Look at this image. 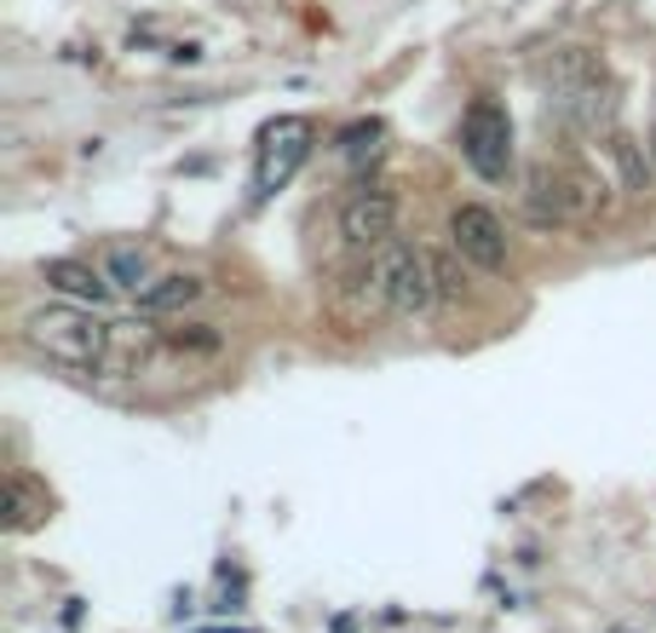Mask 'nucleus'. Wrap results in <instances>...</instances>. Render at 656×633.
Segmentation results:
<instances>
[{"label": "nucleus", "mask_w": 656, "mask_h": 633, "mask_svg": "<svg viewBox=\"0 0 656 633\" xmlns=\"http://www.w3.org/2000/svg\"><path fill=\"white\" fill-rule=\"evenodd\" d=\"M24 341L53 357V364H70V369H104V352H110V323H99L93 311L81 306H35L24 316Z\"/></svg>", "instance_id": "obj_2"}, {"label": "nucleus", "mask_w": 656, "mask_h": 633, "mask_svg": "<svg viewBox=\"0 0 656 633\" xmlns=\"http://www.w3.org/2000/svg\"><path fill=\"white\" fill-rule=\"evenodd\" d=\"M599 150L610 156V168H617V185L628 196H656V156L645 139H633L628 127H605Z\"/></svg>", "instance_id": "obj_8"}, {"label": "nucleus", "mask_w": 656, "mask_h": 633, "mask_svg": "<svg viewBox=\"0 0 656 633\" xmlns=\"http://www.w3.org/2000/svg\"><path fill=\"white\" fill-rule=\"evenodd\" d=\"M536 87L548 93V110H576L582 99L610 93V64L599 47H553L536 64Z\"/></svg>", "instance_id": "obj_3"}, {"label": "nucleus", "mask_w": 656, "mask_h": 633, "mask_svg": "<svg viewBox=\"0 0 656 633\" xmlns=\"http://www.w3.org/2000/svg\"><path fill=\"white\" fill-rule=\"evenodd\" d=\"M610 185L582 168V162H564V156H541V162L525 173V214L530 225H548V231H587L610 214Z\"/></svg>", "instance_id": "obj_1"}, {"label": "nucleus", "mask_w": 656, "mask_h": 633, "mask_svg": "<svg viewBox=\"0 0 656 633\" xmlns=\"http://www.w3.org/2000/svg\"><path fill=\"white\" fill-rule=\"evenodd\" d=\"M306 150H311V122H300V116L271 122V127L260 133V191L288 185L294 168L306 162Z\"/></svg>", "instance_id": "obj_7"}, {"label": "nucleus", "mask_w": 656, "mask_h": 633, "mask_svg": "<svg viewBox=\"0 0 656 633\" xmlns=\"http://www.w3.org/2000/svg\"><path fill=\"white\" fill-rule=\"evenodd\" d=\"M341 237L352 248H380V242H392L398 237V196L392 191H380V185H364V191H352L341 202Z\"/></svg>", "instance_id": "obj_5"}, {"label": "nucleus", "mask_w": 656, "mask_h": 633, "mask_svg": "<svg viewBox=\"0 0 656 633\" xmlns=\"http://www.w3.org/2000/svg\"><path fill=\"white\" fill-rule=\"evenodd\" d=\"M41 283L53 294H64V300H81V306H104L110 294H116V283L104 277V265H87V260H47L41 265Z\"/></svg>", "instance_id": "obj_9"}, {"label": "nucleus", "mask_w": 656, "mask_h": 633, "mask_svg": "<svg viewBox=\"0 0 656 633\" xmlns=\"http://www.w3.org/2000/svg\"><path fill=\"white\" fill-rule=\"evenodd\" d=\"M202 294H208V283L196 277V271H173V277H156L145 294H139V311L145 316H168V311H191Z\"/></svg>", "instance_id": "obj_12"}, {"label": "nucleus", "mask_w": 656, "mask_h": 633, "mask_svg": "<svg viewBox=\"0 0 656 633\" xmlns=\"http://www.w3.org/2000/svg\"><path fill=\"white\" fill-rule=\"evenodd\" d=\"M104 277L116 283V288H133V294H145L150 283H156V254L145 242H110L104 248Z\"/></svg>", "instance_id": "obj_11"}, {"label": "nucleus", "mask_w": 656, "mask_h": 633, "mask_svg": "<svg viewBox=\"0 0 656 633\" xmlns=\"http://www.w3.org/2000/svg\"><path fill=\"white\" fill-rule=\"evenodd\" d=\"M449 237H456V254L472 260L479 271H502L507 265V225L490 208H479V202H461V208L449 214Z\"/></svg>", "instance_id": "obj_6"}, {"label": "nucleus", "mask_w": 656, "mask_h": 633, "mask_svg": "<svg viewBox=\"0 0 656 633\" xmlns=\"http://www.w3.org/2000/svg\"><path fill=\"white\" fill-rule=\"evenodd\" d=\"M375 139H380V122H357V127L341 133V150L346 156H364V150H375Z\"/></svg>", "instance_id": "obj_13"}, {"label": "nucleus", "mask_w": 656, "mask_h": 633, "mask_svg": "<svg viewBox=\"0 0 656 633\" xmlns=\"http://www.w3.org/2000/svg\"><path fill=\"white\" fill-rule=\"evenodd\" d=\"M156 346H162V329L150 323H110V352H104V369L99 375H139Z\"/></svg>", "instance_id": "obj_10"}, {"label": "nucleus", "mask_w": 656, "mask_h": 633, "mask_svg": "<svg viewBox=\"0 0 656 633\" xmlns=\"http://www.w3.org/2000/svg\"><path fill=\"white\" fill-rule=\"evenodd\" d=\"M461 156L479 179H507L513 168V116L495 99H472L461 116Z\"/></svg>", "instance_id": "obj_4"}]
</instances>
